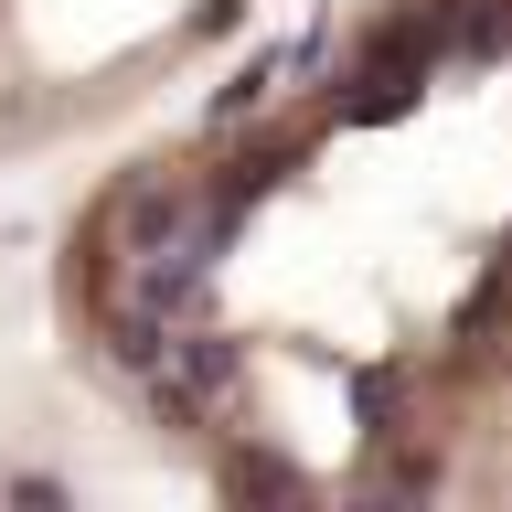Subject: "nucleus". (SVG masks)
Wrapping results in <instances>:
<instances>
[{
	"label": "nucleus",
	"instance_id": "obj_2",
	"mask_svg": "<svg viewBox=\"0 0 512 512\" xmlns=\"http://www.w3.org/2000/svg\"><path fill=\"white\" fill-rule=\"evenodd\" d=\"M256 11L267 0H0V171L171 107Z\"/></svg>",
	"mask_w": 512,
	"mask_h": 512
},
{
	"label": "nucleus",
	"instance_id": "obj_1",
	"mask_svg": "<svg viewBox=\"0 0 512 512\" xmlns=\"http://www.w3.org/2000/svg\"><path fill=\"white\" fill-rule=\"evenodd\" d=\"M54 342L235 502L512 491V0H320L96 171Z\"/></svg>",
	"mask_w": 512,
	"mask_h": 512
}]
</instances>
